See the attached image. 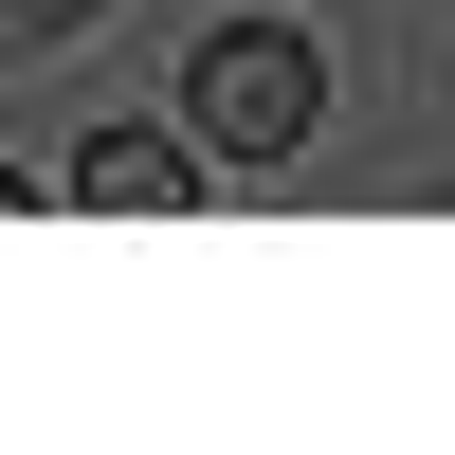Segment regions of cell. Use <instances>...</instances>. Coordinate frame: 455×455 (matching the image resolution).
I'll use <instances>...</instances> for the list:
<instances>
[{
    "instance_id": "1",
    "label": "cell",
    "mask_w": 455,
    "mask_h": 455,
    "mask_svg": "<svg viewBox=\"0 0 455 455\" xmlns=\"http://www.w3.org/2000/svg\"><path fill=\"white\" fill-rule=\"evenodd\" d=\"M310 109H328V55H310L291 19H237V36H201V146L274 164V146H310Z\"/></svg>"
},
{
    "instance_id": "2",
    "label": "cell",
    "mask_w": 455,
    "mask_h": 455,
    "mask_svg": "<svg viewBox=\"0 0 455 455\" xmlns=\"http://www.w3.org/2000/svg\"><path fill=\"white\" fill-rule=\"evenodd\" d=\"M182 182H201V164H182L164 128H92V146H73V201H92V219H182Z\"/></svg>"
},
{
    "instance_id": "3",
    "label": "cell",
    "mask_w": 455,
    "mask_h": 455,
    "mask_svg": "<svg viewBox=\"0 0 455 455\" xmlns=\"http://www.w3.org/2000/svg\"><path fill=\"white\" fill-rule=\"evenodd\" d=\"M92 0H0V55H36V36H73Z\"/></svg>"
}]
</instances>
